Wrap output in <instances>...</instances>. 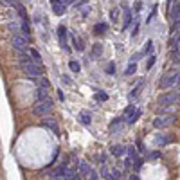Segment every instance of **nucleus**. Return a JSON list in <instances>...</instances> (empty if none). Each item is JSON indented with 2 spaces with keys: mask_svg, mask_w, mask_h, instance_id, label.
Returning a JSON list of instances; mask_svg holds the SVG:
<instances>
[{
  "mask_svg": "<svg viewBox=\"0 0 180 180\" xmlns=\"http://www.w3.org/2000/svg\"><path fill=\"white\" fill-rule=\"evenodd\" d=\"M180 99V92L178 90H169V92L162 94L158 97V112L160 115H164V112H171V106H175Z\"/></svg>",
  "mask_w": 180,
  "mask_h": 180,
  "instance_id": "nucleus-1",
  "label": "nucleus"
},
{
  "mask_svg": "<svg viewBox=\"0 0 180 180\" xmlns=\"http://www.w3.org/2000/svg\"><path fill=\"white\" fill-rule=\"evenodd\" d=\"M160 88L164 90H173V88H180V72L178 70H167L160 78Z\"/></svg>",
  "mask_w": 180,
  "mask_h": 180,
  "instance_id": "nucleus-2",
  "label": "nucleus"
},
{
  "mask_svg": "<svg viewBox=\"0 0 180 180\" xmlns=\"http://www.w3.org/2000/svg\"><path fill=\"white\" fill-rule=\"evenodd\" d=\"M20 67H22V70L25 72L27 76H31V78H40V76H42L40 67H38L27 54H20Z\"/></svg>",
  "mask_w": 180,
  "mask_h": 180,
  "instance_id": "nucleus-3",
  "label": "nucleus"
},
{
  "mask_svg": "<svg viewBox=\"0 0 180 180\" xmlns=\"http://www.w3.org/2000/svg\"><path fill=\"white\" fill-rule=\"evenodd\" d=\"M169 18H171V23H173V31H178L180 29V0H175L173 6L169 7Z\"/></svg>",
  "mask_w": 180,
  "mask_h": 180,
  "instance_id": "nucleus-4",
  "label": "nucleus"
},
{
  "mask_svg": "<svg viewBox=\"0 0 180 180\" xmlns=\"http://www.w3.org/2000/svg\"><path fill=\"white\" fill-rule=\"evenodd\" d=\"M50 108H52V99L47 97V99L43 101H36V105L33 106V114L34 115H45L50 112Z\"/></svg>",
  "mask_w": 180,
  "mask_h": 180,
  "instance_id": "nucleus-5",
  "label": "nucleus"
},
{
  "mask_svg": "<svg viewBox=\"0 0 180 180\" xmlns=\"http://www.w3.org/2000/svg\"><path fill=\"white\" fill-rule=\"evenodd\" d=\"M177 121V115L175 114H164V115H158L155 117V121H153V126L155 128H167L169 124Z\"/></svg>",
  "mask_w": 180,
  "mask_h": 180,
  "instance_id": "nucleus-6",
  "label": "nucleus"
},
{
  "mask_svg": "<svg viewBox=\"0 0 180 180\" xmlns=\"http://www.w3.org/2000/svg\"><path fill=\"white\" fill-rule=\"evenodd\" d=\"M13 47L16 49L18 56H20V54H27V52H25V49H27L25 36H22V34H13Z\"/></svg>",
  "mask_w": 180,
  "mask_h": 180,
  "instance_id": "nucleus-7",
  "label": "nucleus"
},
{
  "mask_svg": "<svg viewBox=\"0 0 180 180\" xmlns=\"http://www.w3.org/2000/svg\"><path fill=\"white\" fill-rule=\"evenodd\" d=\"M50 4H52V11L58 14V16H61V14H65V2L63 0H50Z\"/></svg>",
  "mask_w": 180,
  "mask_h": 180,
  "instance_id": "nucleus-8",
  "label": "nucleus"
},
{
  "mask_svg": "<svg viewBox=\"0 0 180 180\" xmlns=\"http://www.w3.org/2000/svg\"><path fill=\"white\" fill-rule=\"evenodd\" d=\"M58 34H59V40H61V47H63L65 50H69V52H70V47L67 45V31H65V27H59Z\"/></svg>",
  "mask_w": 180,
  "mask_h": 180,
  "instance_id": "nucleus-9",
  "label": "nucleus"
},
{
  "mask_svg": "<svg viewBox=\"0 0 180 180\" xmlns=\"http://www.w3.org/2000/svg\"><path fill=\"white\" fill-rule=\"evenodd\" d=\"M110 153H112V157H122V155L126 153V148H124V146H112V148H110Z\"/></svg>",
  "mask_w": 180,
  "mask_h": 180,
  "instance_id": "nucleus-10",
  "label": "nucleus"
},
{
  "mask_svg": "<svg viewBox=\"0 0 180 180\" xmlns=\"http://www.w3.org/2000/svg\"><path fill=\"white\" fill-rule=\"evenodd\" d=\"M79 173H81V175H90V173H92L88 162H85V160H81V162H79Z\"/></svg>",
  "mask_w": 180,
  "mask_h": 180,
  "instance_id": "nucleus-11",
  "label": "nucleus"
},
{
  "mask_svg": "<svg viewBox=\"0 0 180 180\" xmlns=\"http://www.w3.org/2000/svg\"><path fill=\"white\" fill-rule=\"evenodd\" d=\"M121 124H122V119H115V121L110 124V131H112V133H119V131H121Z\"/></svg>",
  "mask_w": 180,
  "mask_h": 180,
  "instance_id": "nucleus-12",
  "label": "nucleus"
},
{
  "mask_svg": "<svg viewBox=\"0 0 180 180\" xmlns=\"http://www.w3.org/2000/svg\"><path fill=\"white\" fill-rule=\"evenodd\" d=\"M29 54H31V59L34 63H42V56H40V52L36 49H29Z\"/></svg>",
  "mask_w": 180,
  "mask_h": 180,
  "instance_id": "nucleus-13",
  "label": "nucleus"
},
{
  "mask_svg": "<svg viewBox=\"0 0 180 180\" xmlns=\"http://www.w3.org/2000/svg\"><path fill=\"white\" fill-rule=\"evenodd\" d=\"M47 128L50 130V131H54V133H58V124H56V121H52V119H47V121L43 122Z\"/></svg>",
  "mask_w": 180,
  "mask_h": 180,
  "instance_id": "nucleus-14",
  "label": "nucleus"
},
{
  "mask_svg": "<svg viewBox=\"0 0 180 180\" xmlns=\"http://www.w3.org/2000/svg\"><path fill=\"white\" fill-rule=\"evenodd\" d=\"M131 16H133V13H131L130 9H126V13H124V29L130 27V23H131Z\"/></svg>",
  "mask_w": 180,
  "mask_h": 180,
  "instance_id": "nucleus-15",
  "label": "nucleus"
},
{
  "mask_svg": "<svg viewBox=\"0 0 180 180\" xmlns=\"http://www.w3.org/2000/svg\"><path fill=\"white\" fill-rule=\"evenodd\" d=\"M142 79H141V81H139V83H137V86L135 88H133V90H131V94H130V99H135L137 97V94H139V90H141V88H142Z\"/></svg>",
  "mask_w": 180,
  "mask_h": 180,
  "instance_id": "nucleus-16",
  "label": "nucleus"
},
{
  "mask_svg": "<svg viewBox=\"0 0 180 180\" xmlns=\"http://www.w3.org/2000/svg\"><path fill=\"white\" fill-rule=\"evenodd\" d=\"M135 110H137V108L133 106V105H130V106L126 108V112H124V119H128V121H130V117L133 115V112H135Z\"/></svg>",
  "mask_w": 180,
  "mask_h": 180,
  "instance_id": "nucleus-17",
  "label": "nucleus"
},
{
  "mask_svg": "<svg viewBox=\"0 0 180 180\" xmlns=\"http://www.w3.org/2000/svg\"><path fill=\"white\" fill-rule=\"evenodd\" d=\"M70 38H72V42H74V47H76L78 50H83V45H81V42L76 38V34H74V33H70Z\"/></svg>",
  "mask_w": 180,
  "mask_h": 180,
  "instance_id": "nucleus-18",
  "label": "nucleus"
},
{
  "mask_svg": "<svg viewBox=\"0 0 180 180\" xmlns=\"http://www.w3.org/2000/svg\"><path fill=\"white\" fill-rule=\"evenodd\" d=\"M79 121L83 122V124H90V115L83 112V114H79Z\"/></svg>",
  "mask_w": 180,
  "mask_h": 180,
  "instance_id": "nucleus-19",
  "label": "nucleus"
},
{
  "mask_svg": "<svg viewBox=\"0 0 180 180\" xmlns=\"http://www.w3.org/2000/svg\"><path fill=\"white\" fill-rule=\"evenodd\" d=\"M0 4H4L7 7H16L18 6V0H0Z\"/></svg>",
  "mask_w": 180,
  "mask_h": 180,
  "instance_id": "nucleus-20",
  "label": "nucleus"
},
{
  "mask_svg": "<svg viewBox=\"0 0 180 180\" xmlns=\"http://www.w3.org/2000/svg\"><path fill=\"white\" fill-rule=\"evenodd\" d=\"M157 141H158L157 144L164 146V144H167V142H169V137H167V135H157Z\"/></svg>",
  "mask_w": 180,
  "mask_h": 180,
  "instance_id": "nucleus-21",
  "label": "nucleus"
},
{
  "mask_svg": "<svg viewBox=\"0 0 180 180\" xmlns=\"http://www.w3.org/2000/svg\"><path fill=\"white\" fill-rule=\"evenodd\" d=\"M49 95H47V90H43V88H40L38 90V101H43V99H47Z\"/></svg>",
  "mask_w": 180,
  "mask_h": 180,
  "instance_id": "nucleus-22",
  "label": "nucleus"
},
{
  "mask_svg": "<svg viewBox=\"0 0 180 180\" xmlns=\"http://www.w3.org/2000/svg\"><path fill=\"white\" fill-rule=\"evenodd\" d=\"M110 178H112V180H119V178H121V171H119V169H112Z\"/></svg>",
  "mask_w": 180,
  "mask_h": 180,
  "instance_id": "nucleus-23",
  "label": "nucleus"
},
{
  "mask_svg": "<svg viewBox=\"0 0 180 180\" xmlns=\"http://www.w3.org/2000/svg\"><path fill=\"white\" fill-rule=\"evenodd\" d=\"M124 167H126V171H130V169L133 167V160H131V157H126V160H124Z\"/></svg>",
  "mask_w": 180,
  "mask_h": 180,
  "instance_id": "nucleus-24",
  "label": "nucleus"
},
{
  "mask_svg": "<svg viewBox=\"0 0 180 180\" xmlns=\"http://www.w3.org/2000/svg\"><path fill=\"white\" fill-rule=\"evenodd\" d=\"M141 114H142V112H141V110H139V108H137L135 112H133V115H131V117H130V121H128V122H135L137 119H139V115H141Z\"/></svg>",
  "mask_w": 180,
  "mask_h": 180,
  "instance_id": "nucleus-25",
  "label": "nucleus"
},
{
  "mask_svg": "<svg viewBox=\"0 0 180 180\" xmlns=\"http://www.w3.org/2000/svg\"><path fill=\"white\" fill-rule=\"evenodd\" d=\"M40 88L47 90V88H49V79H45V78H42V79H40Z\"/></svg>",
  "mask_w": 180,
  "mask_h": 180,
  "instance_id": "nucleus-26",
  "label": "nucleus"
},
{
  "mask_svg": "<svg viewBox=\"0 0 180 180\" xmlns=\"http://www.w3.org/2000/svg\"><path fill=\"white\" fill-rule=\"evenodd\" d=\"M148 158L150 160H157V158H160V153L158 151H151V153H148Z\"/></svg>",
  "mask_w": 180,
  "mask_h": 180,
  "instance_id": "nucleus-27",
  "label": "nucleus"
},
{
  "mask_svg": "<svg viewBox=\"0 0 180 180\" xmlns=\"http://www.w3.org/2000/svg\"><path fill=\"white\" fill-rule=\"evenodd\" d=\"M95 99H99V101H106L108 99V95L105 92H97L95 94Z\"/></svg>",
  "mask_w": 180,
  "mask_h": 180,
  "instance_id": "nucleus-28",
  "label": "nucleus"
},
{
  "mask_svg": "<svg viewBox=\"0 0 180 180\" xmlns=\"http://www.w3.org/2000/svg\"><path fill=\"white\" fill-rule=\"evenodd\" d=\"M137 70V67H135V63H130V67H128V70H126V76H131L133 72Z\"/></svg>",
  "mask_w": 180,
  "mask_h": 180,
  "instance_id": "nucleus-29",
  "label": "nucleus"
},
{
  "mask_svg": "<svg viewBox=\"0 0 180 180\" xmlns=\"http://www.w3.org/2000/svg\"><path fill=\"white\" fill-rule=\"evenodd\" d=\"M110 18H112V22H117V18H119V11H117V9H114V11L110 13Z\"/></svg>",
  "mask_w": 180,
  "mask_h": 180,
  "instance_id": "nucleus-30",
  "label": "nucleus"
},
{
  "mask_svg": "<svg viewBox=\"0 0 180 180\" xmlns=\"http://www.w3.org/2000/svg\"><path fill=\"white\" fill-rule=\"evenodd\" d=\"M106 31V25L105 23H99V25H95V33H105Z\"/></svg>",
  "mask_w": 180,
  "mask_h": 180,
  "instance_id": "nucleus-31",
  "label": "nucleus"
},
{
  "mask_svg": "<svg viewBox=\"0 0 180 180\" xmlns=\"http://www.w3.org/2000/svg\"><path fill=\"white\" fill-rule=\"evenodd\" d=\"M70 69L74 72H79V63H78V61H70Z\"/></svg>",
  "mask_w": 180,
  "mask_h": 180,
  "instance_id": "nucleus-32",
  "label": "nucleus"
},
{
  "mask_svg": "<svg viewBox=\"0 0 180 180\" xmlns=\"http://www.w3.org/2000/svg\"><path fill=\"white\" fill-rule=\"evenodd\" d=\"M153 63H155V54H151L150 59H148V69H151V67H153Z\"/></svg>",
  "mask_w": 180,
  "mask_h": 180,
  "instance_id": "nucleus-33",
  "label": "nucleus"
},
{
  "mask_svg": "<svg viewBox=\"0 0 180 180\" xmlns=\"http://www.w3.org/2000/svg\"><path fill=\"white\" fill-rule=\"evenodd\" d=\"M61 81H63V83H65L67 86H69V85H72V79L69 78V76H63V78H61Z\"/></svg>",
  "mask_w": 180,
  "mask_h": 180,
  "instance_id": "nucleus-34",
  "label": "nucleus"
},
{
  "mask_svg": "<svg viewBox=\"0 0 180 180\" xmlns=\"http://www.w3.org/2000/svg\"><path fill=\"white\" fill-rule=\"evenodd\" d=\"M106 72H108V74H114V72H115V65L110 63V65H108V69H106Z\"/></svg>",
  "mask_w": 180,
  "mask_h": 180,
  "instance_id": "nucleus-35",
  "label": "nucleus"
},
{
  "mask_svg": "<svg viewBox=\"0 0 180 180\" xmlns=\"http://www.w3.org/2000/svg\"><path fill=\"white\" fill-rule=\"evenodd\" d=\"M101 50H103V47H101V45H95V47H94V54L97 56V54H101Z\"/></svg>",
  "mask_w": 180,
  "mask_h": 180,
  "instance_id": "nucleus-36",
  "label": "nucleus"
},
{
  "mask_svg": "<svg viewBox=\"0 0 180 180\" xmlns=\"http://www.w3.org/2000/svg\"><path fill=\"white\" fill-rule=\"evenodd\" d=\"M88 177H90V180H99V175H97L95 171H92L90 175H88Z\"/></svg>",
  "mask_w": 180,
  "mask_h": 180,
  "instance_id": "nucleus-37",
  "label": "nucleus"
},
{
  "mask_svg": "<svg viewBox=\"0 0 180 180\" xmlns=\"http://www.w3.org/2000/svg\"><path fill=\"white\" fill-rule=\"evenodd\" d=\"M137 148H139L141 151H144V144L141 142V141H137Z\"/></svg>",
  "mask_w": 180,
  "mask_h": 180,
  "instance_id": "nucleus-38",
  "label": "nucleus"
},
{
  "mask_svg": "<svg viewBox=\"0 0 180 180\" xmlns=\"http://www.w3.org/2000/svg\"><path fill=\"white\" fill-rule=\"evenodd\" d=\"M58 97H59V99H61V101L65 99V95H63V92H61V90H58Z\"/></svg>",
  "mask_w": 180,
  "mask_h": 180,
  "instance_id": "nucleus-39",
  "label": "nucleus"
},
{
  "mask_svg": "<svg viewBox=\"0 0 180 180\" xmlns=\"http://www.w3.org/2000/svg\"><path fill=\"white\" fill-rule=\"evenodd\" d=\"M128 180H139V178H137L135 175H131V177H130V178H128Z\"/></svg>",
  "mask_w": 180,
  "mask_h": 180,
  "instance_id": "nucleus-40",
  "label": "nucleus"
},
{
  "mask_svg": "<svg viewBox=\"0 0 180 180\" xmlns=\"http://www.w3.org/2000/svg\"><path fill=\"white\" fill-rule=\"evenodd\" d=\"M65 2H69V4H72V2H74V0H65Z\"/></svg>",
  "mask_w": 180,
  "mask_h": 180,
  "instance_id": "nucleus-41",
  "label": "nucleus"
},
{
  "mask_svg": "<svg viewBox=\"0 0 180 180\" xmlns=\"http://www.w3.org/2000/svg\"><path fill=\"white\" fill-rule=\"evenodd\" d=\"M99 180H101V178H99Z\"/></svg>",
  "mask_w": 180,
  "mask_h": 180,
  "instance_id": "nucleus-42",
  "label": "nucleus"
}]
</instances>
